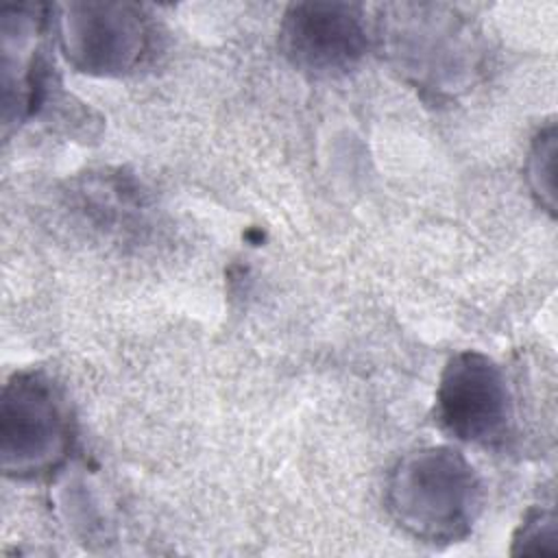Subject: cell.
<instances>
[{"label": "cell", "instance_id": "cell-8", "mask_svg": "<svg viewBox=\"0 0 558 558\" xmlns=\"http://www.w3.org/2000/svg\"><path fill=\"white\" fill-rule=\"evenodd\" d=\"M525 179L541 203L551 216L556 211V124L549 122L532 142L525 161Z\"/></svg>", "mask_w": 558, "mask_h": 558}, {"label": "cell", "instance_id": "cell-2", "mask_svg": "<svg viewBox=\"0 0 558 558\" xmlns=\"http://www.w3.org/2000/svg\"><path fill=\"white\" fill-rule=\"evenodd\" d=\"M74 442V416L65 392L41 371L9 377L0 401V469L13 480H39L57 471Z\"/></svg>", "mask_w": 558, "mask_h": 558}, {"label": "cell", "instance_id": "cell-4", "mask_svg": "<svg viewBox=\"0 0 558 558\" xmlns=\"http://www.w3.org/2000/svg\"><path fill=\"white\" fill-rule=\"evenodd\" d=\"M436 418L458 440L493 447L512 429L506 373L480 351H460L445 364L436 390Z\"/></svg>", "mask_w": 558, "mask_h": 558}, {"label": "cell", "instance_id": "cell-3", "mask_svg": "<svg viewBox=\"0 0 558 558\" xmlns=\"http://www.w3.org/2000/svg\"><path fill=\"white\" fill-rule=\"evenodd\" d=\"M377 37L403 74L438 94L464 87L477 70L480 52L471 24L440 4L386 7Z\"/></svg>", "mask_w": 558, "mask_h": 558}, {"label": "cell", "instance_id": "cell-9", "mask_svg": "<svg viewBox=\"0 0 558 558\" xmlns=\"http://www.w3.org/2000/svg\"><path fill=\"white\" fill-rule=\"evenodd\" d=\"M512 554H558L556 514L551 508H536L525 514L514 534Z\"/></svg>", "mask_w": 558, "mask_h": 558}, {"label": "cell", "instance_id": "cell-6", "mask_svg": "<svg viewBox=\"0 0 558 558\" xmlns=\"http://www.w3.org/2000/svg\"><path fill=\"white\" fill-rule=\"evenodd\" d=\"M368 41L364 11L349 2L290 4L279 26V46L288 61L320 78L353 70L366 54Z\"/></svg>", "mask_w": 558, "mask_h": 558}, {"label": "cell", "instance_id": "cell-1", "mask_svg": "<svg viewBox=\"0 0 558 558\" xmlns=\"http://www.w3.org/2000/svg\"><path fill=\"white\" fill-rule=\"evenodd\" d=\"M390 517L429 545L462 541L482 508V482L473 464L451 447H425L403 456L386 486Z\"/></svg>", "mask_w": 558, "mask_h": 558}, {"label": "cell", "instance_id": "cell-7", "mask_svg": "<svg viewBox=\"0 0 558 558\" xmlns=\"http://www.w3.org/2000/svg\"><path fill=\"white\" fill-rule=\"evenodd\" d=\"M44 4H13L2 11V87L4 126L35 111L44 92V61L39 39L48 15Z\"/></svg>", "mask_w": 558, "mask_h": 558}, {"label": "cell", "instance_id": "cell-5", "mask_svg": "<svg viewBox=\"0 0 558 558\" xmlns=\"http://www.w3.org/2000/svg\"><path fill=\"white\" fill-rule=\"evenodd\" d=\"M59 46L83 74L120 76L133 70L148 48V22L131 2H68L57 17Z\"/></svg>", "mask_w": 558, "mask_h": 558}]
</instances>
